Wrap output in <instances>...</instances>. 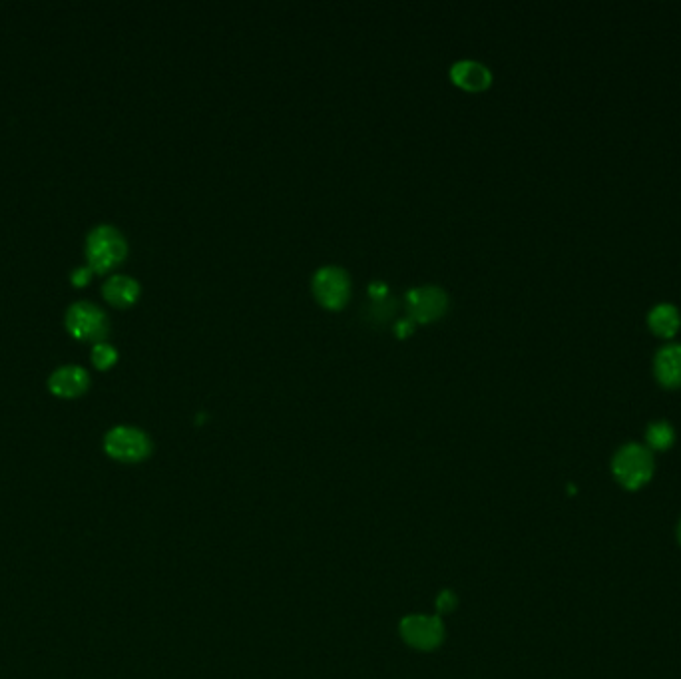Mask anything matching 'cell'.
Here are the masks:
<instances>
[{"label": "cell", "mask_w": 681, "mask_h": 679, "mask_svg": "<svg viewBox=\"0 0 681 679\" xmlns=\"http://www.w3.org/2000/svg\"><path fill=\"white\" fill-rule=\"evenodd\" d=\"M88 383H90V377H88L86 369H82L78 365L58 367L48 379V387L52 389V393H56L60 397H76V395L86 391Z\"/></svg>", "instance_id": "10"}, {"label": "cell", "mask_w": 681, "mask_h": 679, "mask_svg": "<svg viewBox=\"0 0 681 679\" xmlns=\"http://www.w3.org/2000/svg\"><path fill=\"white\" fill-rule=\"evenodd\" d=\"M678 536H680V542H681V522H680V528H678Z\"/></svg>", "instance_id": "16"}, {"label": "cell", "mask_w": 681, "mask_h": 679, "mask_svg": "<svg viewBox=\"0 0 681 679\" xmlns=\"http://www.w3.org/2000/svg\"><path fill=\"white\" fill-rule=\"evenodd\" d=\"M140 295V283L130 275H112L104 283V297L114 305H132Z\"/></svg>", "instance_id": "12"}, {"label": "cell", "mask_w": 681, "mask_h": 679, "mask_svg": "<svg viewBox=\"0 0 681 679\" xmlns=\"http://www.w3.org/2000/svg\"><path fill=\"white\" fill-rule=\"evenodd\" d=\"M654 466L656 464H654L652 451L636 443L622 447L612 460V470H614L616 480L628 490H638L644 484H648L650 478L654 476Z\"/></svg>", "instance_id": "1"}, {"label": "cell", "mask_w": 681, "mask_h": 679, "mask_svg": "<svg viewBox=\"0 0 681 679\" xmlns=\"http://www.w3.org/2000/svg\"><path fill=\"white\" fill-rule=\"evenodd\" d=\"M66 327L80 339H104L110 329L106 313L90 301H76L68 307Z\"/></svg>", "instance_id": "5"}, {"label": "cell", "mask_w": 681, "mask_h": 679, "mask_svg": "<svg viewBox=\"0 0 681 679\" xmlns=\"http://www.w3.org/2000/svg\"><path fill=\"white\" fill-rule=\"evenodd\" d=\"M128 253L126 237L114 226L102 224L94 227L86 239L88 265L96 271H104L120 263Z\"/></svg>", "instance_id": "2"}, {"label": "cell", "mask_w": 681, "mask_h": 679, "mask_svg": "<svg viewBox=\"0 0 681 679\" xmlns=\"http://www.w3.org/2000/svg\"><path fill=\"white\" fill-rule=\"evenodd\" d=\"M648 327L662 339H674L681 329L680 309L672 303H658L648 313Z\"/></svg>", "instance_id": "11"}, {"label": "cell", "mask_w": 681, "mask_h": 679, "mask_svg": "<svg viewBox=\"0 0 681 679\" xmlns=\"http://www.w3.org/2000/svg\"><path fill=\"white\" fill-rule=\"evenodd\" d=\"M104 449L116 460L138 462V460H144L150 454L152 443H150V439L144 431H140L136 427L120 425V427H114L106 435Z\"/></svg>", "instance_id": "4"}, {"label": "cell", "mask_w": 681, "mask_h": 679, "mask_svg": "<svg viewBox=\"0 0 681 679\" xmlns=\"http://www.w3.org/2000/svg\"><path fill=\"white\" fill-rule=\"evenodd\" d=\"M315 299L327 309H341L351 297V277L339 265H323L311 279Z\"/></svg>", "instance_id": "3"}, {"label": "cell", "mask_w": 681, "mask_h": 679, "mask_svg": "<svg viewBox=\"0 0 681 679\" xmlns=\"http://www.w3.org/2000/svg\"><path fill=\"white\" fill-rule=\"evenodd\" d=\"M654 377L664 389H681V343L664 345L654 357Z\"/></svg>", "instance_id": "8"}, {"label": "cell", "mask_w": 681, "mask_h": 679, "mask_svg": "<svg viewBox=\"0 0 681 679\" xmlns=\"http://www.w3.org/2000/svg\"><path fill=\"white\" fill-rule=\"evenodd\" d=\"M405 301L411 319L419 323H431L435 319H441L449 307V295L439 285L413 287L409 289Z\"/></svg>", "instance_id": "6"}, {"label": "cell", "mask_w": 681, "mask_h": 679, "mask_svg": "<svg viewBox=\"0 0 681 679\" xmlns=\"http://www.w3.org/2000/svg\"><path fill=\"white\" fill-rule=\"evenodd\" d=\"M403 638L421 650L437 648L443 640V626L437 618L425 616H411L403 620Z\"/></svg>", "instance_id": "7"}, {"label": "cell", "mask_w": 681, "mask_h": 679, "mask_svg": "<svg viewBox=\"0 0 681 679\" xmlns=\"http://www.w3.org/2000/svg\"><path fill=\"white\" fill-rule=\"evenodd\" d=\"M648 445H650V451H668L672 449L674 441H676V431L670 423L666 421H658L654 425H650L648 429Z\"/></svg>", "instance_id": "13"}, {"label": "cell", "mask_w": 681, "mask_h": 679, "mask_svg": "<svg viewBox=\"0 0 681 679\" xmlns=\"http://www.w3.org/2000/svg\"><path fill=\"white\" fill-rule=\"evenodd\" d=\"M118 359V351L114 345L106 343V341H98L94 347H92V363L98 367V369H108L116 363Z\"/></svg>", "instance_id": "14"}, {"label": "cell", "mask_w": 681, "mask_h": 679, "mask_svg": "<svg viewBox=\"0 0 681 679\" xmlns=\"http://www.w3.org/2000/svg\"><path fill=\"white\" fill-rule=\"evenodd\" d=\"M92 271H94V269H92L90 265H86V267H76V269L72 271V281H74L76 285H84V283L90 281Z\"/></svg>", "instance_id": "15"}, {"label": "cell", "mask_w": 681, "mask_h": 679, "mask_svg": "<svg viewBox=\"0 0 681 679\" xmlns=\"http://www.w3.org/2000/svg\"><path fill=\"white\" fill-rule=\"evenodd\" d=\"M451 78L454 84L470 92H480L492 84L490 68L482 64L480 60H472V58L456 60L451 66Z\"/></svg>", "instance_id": "9"}]
</instances>
